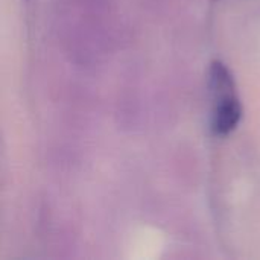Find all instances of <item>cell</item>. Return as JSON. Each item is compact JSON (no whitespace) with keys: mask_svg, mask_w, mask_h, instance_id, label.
Masks as SVG:
<instances>
[{"mask_svg":"<svg viewBox=\"0 0 260 260\" xmlns=\"http://www.w3.org/2000/svg\"><path fill=\"white\" fill-rule=\"evenodd\" d=\"M215 111L212 119V129L218 136L230 134L241 122L242 117V107L236 96L225 98L215 101Z\"/></svg>","mask_w":260,"mask_h":260,"instance_id":"1","label":"cell"}]
</instances>
